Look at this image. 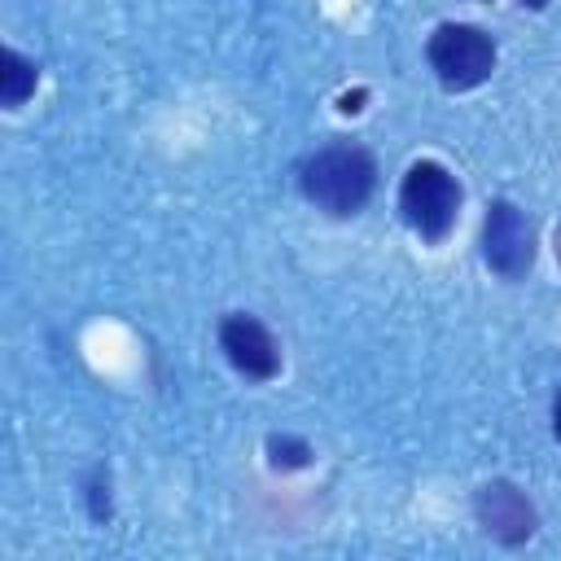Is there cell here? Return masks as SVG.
Instances as JSON below:
<instances>
[{"mask_svg": "<svg viewBox=\"0 0 561 561\" xmlns=\"http://www.w3.org/2000/svg\"><path fill=\"white\" fill-rule=\"evenodd\" d=\"M377 184V162L359 145H333L302 162V193L329 215H355Z\"/></svg>", "mask_w": 561, "mask_h": 561, "instance_id": "obj_1", "label": "cell"}, {"mask_svg": "<svg viewBox=\"0 0 561 561\" xmlns=\"http://www.w3.org/2000/svg\"><path fill=\"white\" fill-rule=\"evenodd\" d=\"M399 210H403V219H408L421 237L438 241V237L451 228L456 210H460V184L451 180L447 167H438V162H416V167H408V175H403V184H399Z\"/></svg>", "mask_w": 561, "mask_h": 561, "instance_id": "obj_2", "label": "cell"}, {"mask_svg": "<svg viewBox=\"0 0 561 561\" xmlns=\"http://www.w3.org/2000/svg\"><path fill=\"white\" fill-rule=\"evenodd\" d=\"M430 66L447 88L465 92V88H478L495 70V44L478 26L447 22L430 35Z\"/></svg>", "mask_w": 561, "mask_h": 561, "instance_id": "obj_3", "label": "cell"}, {"mask_svg": "<svg viewBox=\"0 0 561 561\" xmlns=\"http://www.w3.org/2000/svg\"><path fill=\"white\" fill-rule=\"evenodd\" d=\"M482 254H486V263H491L500 276H508V280L526 276V267L535 263V232H530L526 215H522L513 202H495V206L486 210V224H482Z\"/></svg>", "mask_w": 561, "mask_h": 561, "instance_id": "obj_4", "label": "cell"}, {"mask_svg": "<svg viewBox=\"0 0 561 561\" xmlns=\"http://www.w3.org/2000/svg\"><path fill=\"white\" fill-rule=\"evenodd\" d=\"M473 508H478L482 530L500 543H526L535 535V508L513 482H486L478 491Z\"/></svg>", "mask_w": 561, "mask_h": 561, "instance_id": "obj_5", "label": "cell"}, {"mask_svg": "<svg viewBox=\"0 0 561 561\" xmlns=\"http://www.w3.org/2000/svg\"><path fill=\"white\" fill-rule=\"evenodd\" d=\"M219 346L232 359V368H241L245 377H276L280 368V351L254 316H228L219 329Z\"/></svg>", "mask_w": 561, "mask_h": 561, "instance_id": "obj_6", "label": "cell"}, {"mask_svg": "<svg viewBox=\"0 0 561 561\" xmlns=\"http://www.w3.org/2000/svg\"><path fill=\"white\" fill-rule=\"evenodd\" d=\"M35 79H39L35 61H26V57L13 53V48L0 53V101H4L9 110H18V105L35 92Z\"/></svg>", "mask_w": 561, "mask_h": 561, "instance_id": "obj_7", "label": "cell"}, {"mask_svg": "<svg viewBox=\"0 0 561 561\" xmlns=\"http://www.w3.org/2000/svg\"><path fill=\"white\" fill-rule=\"evenodd\" d=\"M267 451H272V465L276 469H302L307 456H311V447L302 438H289V434H272L267 438Z\"/></svg>", "mask_w": 561, "mask_h": 561, "instance_id": "obj_8", "label": "cell"}, {"mask_svg": "<svg viewBox=\"0 0 561 561\" xmlns=\"http://www.w3.org/2000/svg\"><path fill=\"white\" fill-rule=\"evenodd\" d=\"M359 101H364V92H351V96H342V110H346V114H355V110H359Z\"/></svg>", "mask_w": 561, "mask_h": 561, "instance_id": "obj_9", "label": "cell"}, {"mask_svg": "<svg viewBox=\"0 0 561 561\" xmlns=\"http://www.w3.org/2000/svg\"><path fill=\"white\" fill-rule=\"evenodd\" d=\"M552 425H557V438H561V399H557V408H552Z\"/></svg>", "mask_w": 561, "mask_h": 561, "instance_id": "obj_10", "label": "cell"}, {"mask_svg": "<svg viewBox=\"0 0 561 561\" xmlns=\"http://www.w3.org/2000/svg\"><path fill=\"white\" fill-rule=\"evenodd\" d=\"M522 4H535V9H539V4H543V0H522Z\"/></svg>", "mask_w": 561, "mask_h": 561, "instance_id": "obj_11", "label": "cell"}]
</instances>
